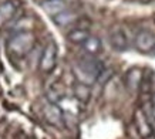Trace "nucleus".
I'll list each match as a JSON object with an SVG mask.
<instances>
[{
  "mask_svg": "<svg viewBox=\"0 0 155 139\" xmlns=\"http://www.w3.org/2000/svg\"><path fill=\"white\" fill-rule=\"evenodd\" d=\"M44 118H46L48 124L58 125L63 121V111H61V108L57 105L56 102H51V104H48L47 107L44 108Z\"/></svg>",
  "mask_w": 155,
  "mask_h": 139,
  "instance_id": "obj_8",
  "label": "nucleus"
},
{
  "mask_svg": "<svg viewBox=\"0 0 155 139\" xmlns=\"http://www.w3.org/2000/svg\"><path fill=\"white\" fill-rule=\"evenodd\" d=\"M90 36H91V34H90L88 30H85V28H73V30L67 34V38H68L70 43L81 44V46H83Z\"/></svg>",
  "mask_w": 155,
  "mask_h": 139,
  "instance_id": "obj_11",
  "label": "nucleus"
},
{
  "mask_svg": "<svg viewBox=\"0 0 155 139\" xmlns=\"http://www.w3.org/2000/svg\"><path fill=\"white\" fill-rule=\"evenodd\" d=\"M53 20H54V23L58 24V26H68L70 23H73L75 20V13H73V11H61V13H58L57 16H54L53 17Z\"/></svg>",
  "mask_w": 155,
  "mask_h": 139,
  "instance_id": "obj_13",
  "label": "nucleus"
},
{
  "mask_svg": "<svg viewBox=\"0 0 155 139\" xmlns=\"http://www.w3.org/2000/svg\"><path fill=\"white\" fill-rule=\"evenodd\" d=\"M142 81H144V74H142L141 68H137V67H132L127 71L125 74V84H127L128 89L131 91H137V89L141 88Z\"/></svg>",
  "mask_w": 155,
  "mask_h": 139,
  "instance_id": "obj_7",
  "label": "nucleus"
},
{
  "mask_svg": "<svg viewBox=\"0 0 155 139\" xmlns=\"http://www.w3.org/2000/svg\"><path fill=\"white\" fill-rule=\"evenodd\" d=\"M83 48H84V51L88 54V56L95 57L100 51H101L103 44H101V40H100L98 37H95V36H90V37L85 40L84 44H83Z\"/></svg>",
  "mask_w": 155,
  "mask_h": 139,
  "instance_id": "obj_9",
  "label": "nucleus"
},
{
  "mask_svg": "<svg viewBox=\"0 0 155 139\" xmlns=\"http://www.w3.org/2000/svg\"><path fill=\"white\" fill-rule=\"evenodd\" d=\"M148 139H155V138H154V136H151V138H148Z\"/></svg>",
  "mask_w": 155,
  "mask_h": 139,
  "instance_id": "obj_15",
  "label": "nucleus"
},
{
  "mask_svg": "<svg viewBox=\"0 0 155 139\" xmlns=\"http://www.w3.org/2000/svg\"><path fill=\"white\" fill-rule=\"evenodd\" d=\"M43 7H44V10H46L47 13L53 14V16H57L58 13L64 11V10H63L64 6L61 3V0H48L47 3L43 5Z\"/></svg>",
  "mask_w": 155,
  "mask_h": 139,
  "instance_id": "obj_14",
  "label": "nucleus"
},
{
  "mask_svg": "<svg viewBox=\"0 0 155 139\" xmlns=\"http://www.w3.org/2000/svg\"><path fill=\"white\" fill-rule=\"evenodd\" d=\"M108 38H110V44H111V47H113L114 50L120 51V53L127 51L128 47H130V38H128V34L124 31V28H121V27L113 28V30L110 31Z\"/></svg>",
  "mask_w": 155,
  "mask_h": 139,
  "instance_id": "obj_5",
  "label": "nucleus"
},
{
  "mask_svg": "<svg viewBox=\"0 0 155 139\" xmlns=\"http://www.w3.org/2000/svg\"><path fill=\"white\" fill-rule=\"evenodd\" d=\"M104 70L105 67L103 63L93 56L81 57L73 65V73H74L77 81L80 84L88 85V87H91L95 81H98Z\"/></svg>",
  "mask_w": 155,
  "mask_h": 139,
  "instance_id": "obj_1",
  "label": "nucleus"
},
{
  "mask_svg": "<svg viewBox=\"0 0 155 139\" xmlns=\"http://www.w3.org/2000/svg\"><path fill=\"white\" fill-rule=\"evenodd\" d=\"M33 46H34V36L30 31L17 33L16 36L10 38L9 44H7L10 53H13L14 56L19 57L26 56L28 51L33 48Z\"/></svg>",
  "mask_w": 155,
  "mask_h": 139,
  "instance_id": "obj_2",
  "label": "nucleus"
},
{
  "mask_svg": "<svg viewBox=\"0 0 155 139\" xmlns=\"http://www.w3.org/2000/svg\"><path fill=\"white\" fill-rule=\"evenodd\" d=\"M74 97L81 102H87L91 97V87L78 82L74 88Z\"/></svg>",
  "mask_w": 155,
  "mask_h": 139,
  "instance_id": "obj_12",
  "label": "nucleus"
},
{
  "mask_svg": "<svg viewBox=\"0 0 155 139\" xmlns=\"http://www.w3.org/2000/svg\"><path fill=\"white\" fill-rule=\"evenodd\" d=\"M134 43H135L137 50L141 53L155 51V34L152 31H148V30L138 31L134 38Z\"/></svg>",
  "mask_w": 155,
  "mask_h": 139,
  "instance_id": "obj_4",
  "label": "nucleus"
},
{
  "mask_svg": "<svg viewBox=\"0 0 155 139\" xmlns=\"http://www.w3.org/2000/svg\"><path fill=\"white\" fill-rule=\"evenodd\" d=\"M57 44L54 41H50L47 46L44 47V50L40 57V70L43 73H51L53 70L56 68L57 64Z\"/></svg>",
  "mask_w": 155,
  "mask_h": 139,
  "instance_id": "obj_3",
  "label": "nucleus"
},
{
  "mask_svg": "<svg viewBox=\"0 0 155 139\" xmlns=\"http://www.w3.org/2000/svg\"><path fill=\"white\" fill-rule=\"evenodd\" d=\"M16 9H17V6L14 5L13 2H5L0 6V26L13 19Z\"/></svg>",
  "mask_w": 155,
  "mask_h": 139,
  "instance_id": "obj_10",
  "label": "nucleus"
},
{
  "mask_svg": "<svg viewBox=\"0 0 155 139\" xmlns=\"http://www.w3.org/2000/svg\"><path fill=\"white\" fill-rule=\"evenodd\" d=\"M135 125H137V131H138V134H140L141 138L148 139L152 136V126L150 124V119L147 118V115L141 109H138L135 112Z\"/></svg>",
  "mask_w": 155,
  "mask_h": 139,
  "instance_id": "obj_6",
  "label": "nucleus"
}]
</instances>
